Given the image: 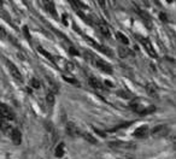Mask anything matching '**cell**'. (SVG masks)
Returning a JSON list of instances; mask_svg holds the SVG:
<instances>
[{
  "label": "cell",
  "mask_w": 176,
  "mask_h": 159,
  "mask_svg": "<svg viewBox=\"0 0 176 159\" xmlns=\"http://www.w3.org/2000/svg\"><path fill=\"white\" fill-rule=\"evenodd\" d=\"M85 57H86V59L89 61L91 64H93L94 66H97L99 70L104 71L106 74H112V68H111V65L107 63V61H105V60H103L101 58L97 57L96 54H93L91 52H86L85 53Z\"/></svg>",
  "instance_id": "1"
},
{
  "label": "cell",
  "mask_w": 176,
  "mask_h": 159,
  "mask_svg": "<svg viewBox=\"0 0 176 159\" xmlns=\"http://www.w3.org/2000/svg\"><path fill=\"white\" fill-rule=\"evenodd\" d=\"M55 63H56L60 69H63V70H65V71L74 72V70H75V65H74L71 61L65 60V59L60 58V57H55Z\"/></svg>",
  "instance_id": "2"
},
{
  "label": "cell",
  "mask_w": 176,
  "mask_h": 159,
  "mask_svg": "<svg viewBox=\"0 0 176 159\" xmlns=\"http://www.w3.org/2000/svg\"><path fill=\"white\" fill-rule=\"evenodd\" d=\"M0 116L6 121L15 119V113L10 109V106H8L6 104H3V102H0Z\"/></svg>",
  "instance_id": "3"
},
{
  "label": "cell",
  "mask_w": 176,
  "mask_h": 159,
  "mask_svg": "<svg viewBox=\"0 0 176 159\" xmlns=\"http://www.w3.org/2000/svg\"><path fill=\"white\" fill-rule=\"evenodd\" d=\"M139 41H140L141 44H143V46H144V48L146 50V52L150 54L152 58H157V53H156L154 48H153V45L151 44L150 40L146 39V38H143V36H139Z\"/></svg>",
  "instance_id": "4"
},
{
  "label": "cell",
  "mask_w": 176,
  "mask_h": 159,
  "mask_svg": "<svg viewBox=\"0 0 176 159\" xmlns=\"http://www.w3.org/2000/svg\"><path fill=\"white\" fill-rule=\"evenodd\" d=\"M6 64H8V66H9V70H10V72H11V75H12V77L15 78L16 81H18L19 83H22L23 82V77H22V74L19 72V70L17 69V66L12 63L11 60H6Z\"/></svg>",
  "instance_id": "5"
},
{
  "label": "cell",
  "mask_w": 176,
  "mask_h": 159,
  "mask_svg": "<svg viewBox=\"0 0 176 159\" xmlns=\"http://www.w3.org/2000/svg\"><path fill=\"white\" fill-rule=\"evenodd\" d=\"M65 131H66V134L69 135V136H71V137H76V136H78L81 134V131L77 128V126H76V124H74V123H71V122L66 123Z\"/></svg>",
  "instance_id": "6"
},
{
  "label": "cell",
  "mask_w": 176,
  "mask_h": 159,
  "mask_svg": "<svg viewBox=\"0 0 176 159\" xmlns=\"http://www.w3.org/2000/svg\"><path fill=\"white\" fill-rule=\"evenodd\" d=\"M135 11L138 12V15L141 17V19H143V22L145 23V25L147 27L148 29H151L152 27H153V24H152V19H151V17H150V15H148L147 12H145V11H143V10H140V9H135Z\"/></svg>",
  "instance_id": "7"
},
{
  "label": "cell",
  "mask_w": 176,
  "mask_h": 159,
  "mask_svg": "<svg viewBox=\"0 0 176 159\" xmlns=\"http://www.w3.org/2000/svg\"><path fill=\"white\" fill-rule=\"evenodd\" d=\"M97 24H98V28H99L100 33L103 34V36L110 39L111 38V29H110V27L107 25L104 20H97Z\"/></svg>",
  "instance_id": "8"
},
{
  "label": "cell",
  "mask_w": 176,
  "mask_h": 159,
  "mask_svg": "<svg viewBox=\"0 0 176 159\" xmlns=\"http://www.w3.org/2000/svg\"><path fill=\"white\" fill-rule=\"evenodd\" d=\"M109 146L113 149H118V151H122V149H132L134 148V143H130V142H111Z\"/></svg>",
  "instance_id": "9"
},
{
  "label": "cell",
  "mask_w": 176,
  "mask_h": 159,
  "mask_svg": "<svg viewBox=\"0 0 176 159\" xmlns=\"http://www.w3.org/2000/svg\"><path fill=\"white\" fill-rule=\"evenodd\" d=\"M10 135H11V139H12L13 143H15L16 146H18V145H21V142H22V134H21V131H19L18 129L13 128V129L11 130Z\"/></svg>",
  "instance_id": "10"
},
{
  "label": "cell",
  "mask_w": 176,
  "mask_h": 159,
  "mask_svg": "<svg viewBox=\"0 0 176 159\" xmlns=\"http://www.w3.org/2000/svg\"><path fill=\"white\" fill-rule=\"evenodd\" d=\"M86 40L88 41V42H89L92 46H94V47H96L97 48V50L98 51H100V52H103V53H105L106 54V56H112V53L109 51V50H107V48L106 47H104L103 45H100V44H98V42H96V41H93V40H91L89 38H86Z\"/></svg>",
  "instance_id": "11"
},
{
  "label": "cell",
  "mask_w": 176,
  "mask_h": 159,
  "mask_svg": "<svg viewBox=\"0 0 176 159\" xmlns=\"http://www.w3.org/2000/svg\"><path fill=\"white\" fill-rule=\"evenodd\" d=\"M148 127L147 126H141V127H139V128H136L135 129V131H134V136L135 137H146L147 135H148Z\"/></svg>",
  "instance_id": "12"
},
{
  "label": "cell",
  "mask_w": 176,
  "mask_h": 159,
  "mask_svg": "<svg viewBox=\"0 0 176 159\" xmlns=\"http://www.w3.org/2000/svg\"><path fill=\"white\" fill-rule=\"evenodd\" d=\"M44 6H45V9L48 11L52 16L58 17L57 11H56V6H55V3H53V1H44Z\"/></svg>",
  "instance_id": "13"
},
{
  "label": "cell",
  "mask_w": 176,
  "mask_h": 159,
  "mask_svg": "<svg viewBox=\"0 0 176 159\" xmlns=\"http://www.w3.org/2000/svg\"><path fill=\"white\" fill-rule=\"evenodd\" d=\"M88 82H89L91 87L96 88V89H103V88H104L103 83H101V82H100L97 77H89V78H88Z\"/></svg>",
  "instance_id": "14"
},
{
  "label": "cell",
  "mask_w": 176,
  "mask_h": 159,
  "mask_svg": "<svg viewBox=\"0 0 176 159\" xmlns=\"http://www.w3.org/2000/svg\"><path fill=\"white\" fill-rule=\"evenodd\" d=\"M118 54L121 58H127L129 56H133V52L127 47H121V48H118Z\"/></svg>",
  "instance_id": "15"
},
{
  "label": "cell",
  "mask_w": 176,
  "mask_h": 159,
  "mask_svg": "<svg viewBox=\"0 0 176 159\" xmlns=\"http://www.w3.org/2000/svg\"><path fill=\"white\" fill-rule=\"evenodd\" d=\"M146 91H147V94L151 95L152 98H158V92H157V88H156L153 85H147L146 86Z\"/></svg>",
  "instance_id": "16"
},
{
  "label": "cell",
  "mask_w": 176,
  "mask_h": 159,
  "mask_svg": "<svg viewBox=\"0 0 176 159\" xmlns=\"http://www.w3.org/2000/svg\"><path fill=\"white\" fill-rule=\"evenodd\" d=\"M0 128H1V130L4 131V133H11V130L13 129L11 126H10V124L8 123V121H6V119H1V121H0Z\"/></svg>",
  "instance_id": "17"
},
{
  "label": "cell",
  "mask_w": 176,
  "mask_h": 159,
  "mask_svg": "<svg viewBox=\"0 0 176 159\" xmlns=\"http://www.w3.org/2000/svg\"><path fill=\"white\" fill-rule=\"evenodd\" d=\"M82 136H83V139H85L87 142H89V143H94V145H97V143H98L97 139H96V137H94L93 135H91L89 133H83V134H82Z\"/></svg>",
  "instance_id": "18"
},
{
  "label": "cell",
  "mask_w": 176,
  "mask_h": 159,
  "mask_svg": "<svg viewBox=\"0 0 176 159\" xmlns=\"http://www.w3.org/2000/svg\"><path fill=\"white\" fill-rule=\"evenodd\" d=\"M64 149H65V146H64V143H59L58 146L56 147V151H55V153H56V157H58V158L63 157V156H64Z\"/></svg>",
  "instance_id": "19"
},
{
  "label": "cell",
  "mask_w": 176,
  "mask_h": 159,
  "mask_svg": "<svg viewBox=\"0 0 176 159\" xmlns=\"http://www.w3.org/2000/svg\"><path fill=\"white\" fill-rule=\"evenodd\" d=\"M47 83H48V86H50V89H51V93H57L58 92V86L55 83V82H53L50 77H47Z\"/></svg>",
  "instance_id": "20"
},
{
  "label": "cell",
  "mask_w": 176,
  "mask_h": 159,
  "mask_svg": "<svg viewBox=\"0 0 176 159\" xmlns=\"http://www.w3.org/2000/svg\"><path fill=\"white\" fill-rule=\"evenodd\" d=\"M116 36H117V39L121 41L122 44H124V45H128V44H129V40H128V38L124 35V34H122V33L117 31V33H116Z\"/></svg>",
  "instance_id": "21"
},
{
  "label": "cell",
  "mask_w": 176,
  "mask_h": 159,
  "mask_svg": "<svg viewBox=\"0 0 176 159\" xmlns=\"http://www.w3.org/2000/svg\"><path fill=\"white\" fill-rule=\"evenodd\" d=\"M38 51H39L40 53H41V54H44V56H46V57L48 58V59H50L51 61H53V63H55V57H53V56H52L51 53H48V52H47V51H45V50H44L42 47H40V46H39V47H38Z\"/></svg>",
  "instance_id": "22"
},
{
  "label": "cell",
  "mask_w": 176,
  "mask_h": 159,
  "mask_svg": "<svg viewBox=\"0 0 176 159\" xmlns=\"http://www.w3.org/2000/svg\"><path fill=\"white\" fill-rule=\"evenodd\" d=\"M46 101H47V104H48V105H53V104L56 102V96H55V94L51 93V92L47 93V95H46Z\"/></svg>",
  "instance_id": "23"
},
{
  "label": "cell",
  "mask_w": 176,
  "mask_h": 159,
  "mask_svg": "<svg viewBox=\"0 0 176 159\" xmlns=\"http://www.w3.org/2000/svg\"><path fill=\"white\" fill-rule=\"evenodd\" d=\"M63 78H64L66 82H69V83H71V85H76V86H78V85H80L78 82H77V80H76V78L70 77V76H63Z\"/></svg>",
  "instance_id": "24"
},
{
  "label": "cell",
  "mask_w": 176,
  "mask_h": 159,
  "mask_svg": "<svg viewBox=\"0 0 176 159\" xmlns=\"http://www.w3.org/2000/svg\"><path fill=\"white\" fill-rule=\"evenodd\" d=\"M117 94L121 95L122 98H126V99H130V98H133V94H130L129 92H126V91H119Z\"/></svg>",
  "instance_id": "25"
},
{
  "label": "cell",
  "mask_w": 176,
  "mask_h": 159,
  "mask_svg": "<svg viewBox=\"0 0 176 159\" xmlns=\"http://www.w3.org/2000/svg\"><path fill=\"white\" fill-rule=\"evenodd\" d=\"M130 124H132V122H127V123H123V124H118L117 127H115V128L110 129V131H116V130H118V129H121V128H126V127H128V126H130Z\"/></svg>",
  "instance_id": "26"
},
{
  "label": "cell",
  "mask_w": 176,
  "mask_h": 159,
  "mask_svg": "<svg viewBox=\"0 0 176 159\" xmlns=\"http://www.w3.org/2000/svg\"><path fill=\"white\" fill-rule=\"evenodd\" d=\"M30 87L35 88V89L40 88V82H39V80H36V78H31V80H30Z\"/></svg>",
  "instance_id": "27"
},
{
  "label": "cell",
  "mask_w": 176,
  "mask_h": 159,
  "mask_svg": "<svg viewBox=\"0 0 176 159\" xmlns=\"http://www.w3.org/2000/svg\"><path fill=\"white\" fill-rule=\"evenodd\" d=\"M23 34H24V36L27 38V40L30 41L31 40V36H30V33H29V29H28V27L24 25L23 27Z\"/></svg>",
  "instance_id": "28"
},
{
  "label": "cell",
  "mask_w": 176,
  "mask_h": 159,
  "mask_svg": "<svg viewBox=\"0 0 176 159\" xmlns=\"http://www.w3.org/2000/svg\"><path fill=\"white\" fill-rule=\"evenodd\" d=\"M69 52H70V54H74V56H78L80 54L75 47H69Z\"/></svg>",
  "instance_id": "29"
},
{
  "label": "cell",
  "mask_w": 176,
  "mask_h": 159,
  "mask_svg": "<svg viewBox=\"0 0 176 159\" xmlns=\"http://www.w3.org/2000/svg\"><path fill=\"white\" fill-rule=\"evenodd\" d=\"M94 131H96L97 134H99L100 136H103V137H105V136H106L104 131H101V130H99V129H97V128H94Z\"/></svg>",
  "instance_id": "30"
},
{
  "label": "cell",
  "mask_w": 176,
  "mask_h": 159,
  "mask_svg": "<svg viewBox=\"0 0 176 159\" xmlns=\"http://www.w3.org/2000/svg\"><path fill=\"white\" fill-rule=\"evenodd\" d=\"M6 36V33H5V30H4V28L1 25H0V38H5Z\"/></svg>",
  "instance_id": "31"
},
{
  "label": "cell",
  "mask_w": 176,
  "mask_h": 159,
  "mask_svg": "<svg viewBox=\"0 0 176 159\" xmlns=\"http://www.w3.org/2000/svg\"><path fill=\"white\" fill-rule=\"evenodd\" d=\"M159 17L162 18V20H163V22H166V20H168V17H166V15H165V13H163V12H162L160 15H159Z\"/></svg>",
  "instance_id": "32"
},
{
  "label": "cell",
  "mask_w": 176,
  "mask_h": 159,
  "mask_svg": "<svg viewBox=\"0 0 176 159\" xmlns=\"http://www.w3.org/2000/svg\"><path fill=\"white\" fill-rule=\"evenodd\" d=\"M105 85H107V86H109V87H113V85L111 83L110 81H105Z\"/></svg>",
  "instance_id": "33"
}]
</instances>
